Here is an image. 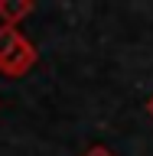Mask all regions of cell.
<instances>
[{"mask_svg": "<svg viewBox=\"0 0 153 156\" xmlns=\"http://www.w3.org/2000/svg\"><path fill=\"white\" fill-rule=\"evenodd\" d=\"M147 114H150V117H153V94H150V98H147Z\"/></svg>", "mask_w": 153, "mask_h": 156, "instance_id": "obj_4", "label": "cell"}, {"mask_svg": "<svg viewBox=\"0 0 153 156\" xmlns=\"http://www.w3.org/2000/svg\"><path fill=\"white\" fill-rule=\"evenodd\" d=\"M33 10V0H0V26H16Z\"/></svg>", "mask_w": 153, "mask_h": 156, "instance_id": "obj_2", "label": "cell"}, {"mask_svg": "<svg viewBox=\"0 0 153 156\" xmlns=\"http://www.w3.org/2000/svg\"><path fill=\"white\" fill-rule=\"evenodd\" d=\"M82 156H117V153H114V150H107V146H101V143H98V146H88V150H85Z\"/></svg>", "mask_w": 153, "mask_h": 156, "instance_id": "obj_3", "label": "cell"}, {"mask_svg": "<svg viewBox=\"0 0 153 156\" xmlns=\"http://www.w3.org/2000/svg\"><path fill=\"white\" fill-rule=\"evenodd\" d=\"M39 62L36 46L29 42L16 26H0V75L23 78Z\"/></svg>", "mask_w": 153, "mask_h": 156, "instance_id": "obj_1", "label": "cell"}]
</instances>
